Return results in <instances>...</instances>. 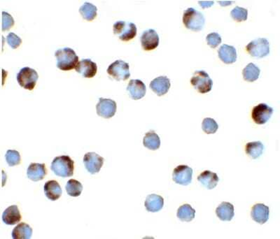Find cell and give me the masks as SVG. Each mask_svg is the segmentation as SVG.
Returning a JSON list of instances; mask_svg holds the SVG:
<instances>
[{
  "label": "cell",
  "mask_w": 280,
  "mask_h": 239,
  "mask_svg": "<svg viewBox=\"0 0 280 239\" xmlns=\"http://www.w3.org/2000/svg\"><path fill=\"white\" fill-rule=\"evenodd\" d=\"M196 211L189 204H184L178 209L177 216L181 222H191L195 218Z\"/></svg>",
  "instance_id": "f1b7e54d"
},
{
  "label": "cell",
  "mask_w": 280,
  "mask_h": 239,
  "mask_svg": "<svg viewBox=\"0 0 280 239\" xmlns=\"http://www.w3.org/2000/svg\"><path fill=\"white\" fill-rule=\"evenodd\" d=\"M246 50L253 58L261 59L269 55L271 47L268 39L258 38L250 42L247 46Z\"/></svg>",
  "instance_id": "8992f818"
},
{
  "label": "cell",
  "mask_w": 280,
  "mask_h": 239,
  "mask_svg": "<svg viewBox=\"0 0 280 239\" xmlns=\"http://www.w3.org/2000/svg\"><path fill=\"white\" fill-rule=\"evenodd\" d=\"M83 162L88 172L91 174H96L100 172L101 168L102 167L104 158L100 156L98 154L92 152V153H87L84 155Z\"/></svg>",
  "instance_id": "7c38bea8"
},
{
  "label": "cell",
  "mask_w": 280,
  "mask_h": 239,
  "mask_svg": "<svg viewBox=\"0 0 280 239\" xmlns=\"http://www.w3.org/2000/svg\"><path fill=\"white\" fill-rule=\"evenodd\" d=\"M107 73L116 81H126L130 76V66L123 60H116L108 67Z\"/></svg>",
  "instance_id": "ba28073f"
},
{
  "label": "cell",
  "mask_w": 280,
  "mask_h": 239,
  "mask_svg": "<svg viewBox=\"0 0 280 239\" xmlns=\"http://www.w3.org/2000/svg\"><path fill=\"white\" fill-rule=\"evenodd\" d=\"M44 193L45 195L51 201H56L60 199L62 195L61 187L56 181H47L44 186Z\"/></svg>",
  "instance_id": "ffe728a7"
},
{
  "label": "cell",
  "mask_w": 280,
  "mask_h": 239,
  "mask_svg": "<svg viewBox=\"0 0 280 239\" xmlns=\"http://www.w3.org/2000/svg\"><path fill=\"white\" fill-rule=\"evenodd\" d=\"M273 114V109L264 103L258 104L254 107L252 112V118L257 124H266Z\"/></svg>",
  "instance_id": "9c48e42d"
},
{
  "label": "cell",
  "mask_w": 280,
  "mask_h": 239,
  "mask_svg": "<svg viewBox=\"0 0 280 239\" xmlns=\"http://www.w3.org/2000/svg\"><path fill=\"white\" fill-rule=\"evenodd\" d=\"M140 42L142 48L146 51L154 50L159 45V36L154 29H147L141 36Z\"/></svg>",
  "instance_id": "4fadbf2b"
},
{
  "label": "cell",
  "mask_w": 280,
  "mask_h": 239,
  "mask_svg": "<svg viewBox=\"0 0 280 239\" xmlns=\"http://www.w3.org/2000/svg\"><path fill=\"white\" fill-rule=\"evenodd\" d=\"M146 209L149 212L156 213L163 209L164 199L161 196L152 194L147 196L145 202Z\"/></svg>",
  "instance_id": "603a6c76"
},
{
  "label": "cell",
  "mask_w": 280,
  "mask_h": 239,
  "mask_svg": "<svg viewBox=\"0 0 280 239\" xmlns=\"http://www.w3.org/2000/svg\"><path fill=\"white\" fill-rule=\"evenodd\" d=\"M261 70L254 63H250L244 68L242 75L245 81L255 82L259 78Z\"/></svg>",
  "instance_id": "83f0119b"
},
{
  "label": "cell",
  "mask_w": 280,
  "mask_h": 239,
  "mask_svg": "<svg viewBox=\"0 0 280 239\" xmlns=\"http://www.w3.org/2000/svg\"><path fill=\"white\" fill-rule=\"evenodd\" d=\"M32 229L27 224L20 223L13 230L12 238L14 239H29L32 236Z\"/></svg>",
  "instance_id": "d4e9b609"
},
{
  "label": "cell",
  "mask_w": 280,
  "mask_h": 239,
  "mask_svg": "<svg viewBox=\"0 0 280 239\" xmlns=\"http://www.w3.org/2000/svg\"><path fill=\"white\" fill-rule=\"evenodd\" d=\"M6 42L11 48L16 49L19 48L20 45L22 43V39L20 38L19 36L16 35V34L11 32L6 37Z\"/></svg>",
  "instance_id": "8d00e7d4"
},
{
  "label": "cell",
  "mask_w": 280,
  "mask_h": 239,
  "mask_svg": "<svg viewBox=\"0 0 280 239\" xmlns=\"http://www.w3.org/2000/svg\"><path fill=\"white\" fill-rule=\"evenodd\" d=\"M217 216L222 221H230L235 215L234 206L229 202H222L216 209Z\"/></svg>",
  "instance_id": "cb8c5ba5"
},
{
  "label": "cell",
  "mask_w": 280,
  "mask_h": 239,
  "mask_svg": "<svg viewBox=\"0 0 280 239\" xmlns=\"http://www.w3.org/2000/svg\"><path fill=\"white\" fill-rule=\"evenodd\" d=\"M219 58L224 64L230 65L237 60V50L235 47L228 44H223L218 50Z\"/></svg>",
  "instance_id": "d6986e66"
},
{
  "label": "cell",
  "mask_w": 280,
  "mask_h": 239,
  "mask_svg": "<svg viewBox=\"0 0 280 239\" xmlns=\"http://www.w3.org/2000/svg\"><path fill=\"white\" fill-rule=\"evenodd\" d=\"M202 129L204 133L207 134H215L219 129V124L216 122L215 120L211 118H206L203 120Z\"/></svg>",
  "instance_id": "1f68e13d"
},
{
  "label": "cell",
  "mask_w": 280,
  "mask_h": 239,
  "mask_svg": "<svg viewBox=\"0 0 280 239\" xmlns=\"http://www.w3.org/2000/svg\"><path fill=\"white\" fill-rule=\"evenodd\" d=\"M38 78L37 72L33 69L27 67L21 69L16 76V79L20 86L28 91H32L35 88Z\"/></svg>",
  "instance_id": "5b68a950"
},
{
  "label": "cell",
  "mask_w": 280,
  "mask_h": 239,
  "mask_svg": "<svg viewBox=\"0 0 280 239\" xmlns=\"http://www.w3.org/2000/svg\"><path fill=\"white\" fill-rule=\"evenodd\" d=\"M56 65L62 71H70L76 67L78 62V57L73 49L63 48L55 52Z\"/></svg>",
  "instance_id": "6da1fadb"
},
{
  "label": "cell",
  "mask_w": 280,
  "mask_h": 239,
  "mask_svg": "<svg viewBox=\"0 0 280 239\" xmlns=\"http://www.w3.org/2000/svg\"><path fill=\"white\" fill-rule=\"evenodd\" d=\"M47 174V167L44 164L31 163L27 169V178L32 181H42Z\"/></svg>",
  "instance_id": "ac0fdd59"
},
{
  "label": "cell",
  "mask_w": 280,
  "mask_h": 239,
  "mask_svg": "<svg viewBox=\"0 0 280 239\" xmlns=\"http://www.w3.org/2000/svg\"><path fill=\"white\" fill-rule=\"evenodd\" d=\"M265 147L261 142H250L245 146V152L250 158L256 160L263 155Z\"/></svg>",
  "instance_id": "4316f807"
},
{
  "label": "cell",
  "mask_w": 280,
  "mask_h": 239,
  "mask_svg": "<svg viewBox=\"0 0 280 239\" xmlns=\"http://www.w3.org/2000/svg\"><path fill=\"white\" fill-rule=\"evenodd\" d=\"M144 146L152 150H156L160 146V139L154 131L152 130L145 134L143 139Z\"/></svg>",
  "instance_id": "484cf974"
},
{
  "label": "cell",
  "mask_w": 280,
  "mask_h": 239,
  "mask_svg": "<svg viewBox=\"0 0 280 239\" xmlns=\"http://www.w3.org/2000/svg\"><path fill=\"white\" fill-rule=\"evenodd\" d=\"M193 88L201 94H205L212 91L213 81L209 74L204 71H196L191 79Z\"/></svg>",
  "instance_id": "52a82bcc"
},
{
  "label": "cell",
  "mask_w": 280,
  "mask_h": 239,
  "mask_svg": "<svg viewBox=\"0 0 280 239\" xmlns=\"http://www.w3.org/2000/svg\"><path fill=\"white\" fill-rule=\"evenodd\" d=\"M65 190L68 195L73 196V197H77L81 195L82 192L83 186L79 181L75 179H70L67 183Z\"/></svg>",
  "instance_id": "4dcf8cb0"
},
{
  "label": "cell",
  "mask_w": 280,
  "mask_h": 239,
  "mask_svg": "<svg viewBox=\"0 0 280 239\" xmlns=\"http://www.w3.org/2000/svg\"><path fill=\"white\" fill-rule=\"evenodd\" d=\"M113 32L123 42H128L135 38L137 29L133 23L120 21L114 24Z\"/></svg>",
  "instance_id": "277c9868"
},
{
  "label": "cell",
  "mask_w": 280,
  "mask_h": 239,
  "mask_svg": "<svg viewBox=\"0 0 280 239\" xmlns=\"http://www.w3.org/2000/svg\"><path fill=\"white\" fill-rule=\"evenodd\" d=\"M51 168L59 177H71L75 171V162L68 155L56 157L53 159Z\"/></svg>",
  "instance_id": "7a4b0ae2"
},
{
  "label": "cell",
  "mask_w": 280,
  "mask_h": 239,
  "mask_svg": "<svg viewBox=\"0 0 280 239\" xmlns=\"http://www.w3.org/2000/svg\"><path fill=\"white\" fill-rule=\"evenodd\" d=\"M183 24L185 27L193 32H200L204 28L205 19L202 13L193 8H188L184 11Z\"/></svg>",
  "instance_id": "3957f363"
},
{
  "label": "cell",
  "mask_w": 280,
  "mask_h": 239,
  "mask_svg": "<svg viewBox=\"0 0 280 239\" xmlns=\"http://www.w3.org/2000/svg\"><path fill=\"white\" fill-rule=\"evenodd\" d=\"M98 8L94 4L89 2H85L80 7L79 13L83 19L88 21H92L96 19Z\"/></svg>",
  "instance_id": "f546056e"
},
{
  "label": "cell",
  "mask_w": 280,
  "mask_h": 239,
  "mask_svg": "<svg viewBox=\"0 0 280 239\" xmlns=\"http://www.w3.org/2000/svg\"><path fill=\"white\" fill-rule=\"evenodd\" d=\"M14 19L12 16L7 12L3 11L2 12V29L3 32L4 31L9 30L11 27H14Z\"/></svg>",
  "instance_id": "d590c367"
},
{
  "label": "cell",
  "mask_w": 280,
  "mask_h": 239,
  "mask_svg": "<svg viewBox=\"0 0 280 239\" xmlns=\"http://www.w3.org/2000/svg\"><path fill=\"white\" fill-rule=\"evenodd\" d=\"M127 92L131 99L138 100L145 96L147 88L141 80L132 79L127 85Z\"/></svg>",
  "instance_id": "9a60e30c"
},
{
  "label": "cell",
  "mask_w": 280,
  "mask_h": 239,
  "mask_svg": "<svg viewBox=\"0 0 280 239\" xmlns=\"http://www.w3.org/2000/svg\"><path fill=\"white\" fill-rule=\"evenodd\" d=\"M198 181L206 189L212 190L217 187L219 178L217 173L207 170L198 176Z\"/></svg>",
  "instance_id": "7402d4cb"
},
{
  "label": "cell",
  "mask_w": 280,
  "mask_h": 239,
  "mask_svg": "<svg viewBox=\"0 0 280 239\" xmlns=\"http://www.w3.org/2000/svg\"><path fill=\"white\" fill-rule=\"evenodd\" d=\"M75 70L84 78H93L98 72V66L96 62L90 59H83L78 62Z\"/></svg>",
  "instance_id": "5bb4252c"
},
{
  "label": "cell",
  "mask_w": 280,
  "mask_h": 239,
  "mask_svg": "<svg viewBox=\"0 0 280 239\" xmlns=\"http://www.w3.org/2000/svg\"><path fill=\"white\" fill-rule=\"evenodd\" d=\"M3 222L7 225H15L21 220V213L16 205L9 206L2 214Z\"/></svg>",
  "instance_id": "44dd1931"
},
{
  "label": "cell",
  "mask_w": 280,
  "mask_h": 239,
  "mask_svg": "<svg viewBox=\"0 0 280 239\" xmlns=\"http://www.w3.org/2000/svg\"><path fill=\"white\" fill-rule=\"evenodd\" d=\"M198 3H199L200 6H201L203 9H207V8L211 7V6L214 4L213 1H199Z\"/></svg>",
  "instance_id": "74e56055"
},
{
  "label": "cell",
  "mask_w": 280,
  "mask_h": 239,
  "mask_svg": "<svg viewBox=\"0 0 280 239\" xmlns=\"http://www.w3.org/2000/svg\"><path fill=\"white\" fill-rule=\"evenodd\" d=\"M117 105L115 101L111 99L100 98L96 105L97 114L105 119H109L115 115Z\"/></svg>",
  "instance_id": "30bf717a"
},
{
  "label": "cell",
  "mask_w": 280,
  "mask_h": 239,
  "mask_svg": "<svg viewBox=\"0 0 280 239\" xmlns=\"http://www.w3.org/2000/svg\"><path fill=\"white\" fill-rule=\"evenodd\" d=\"M230 15L234 21L237 22H242V21H246L247 17H248V10L245 8L240 7V6H235L233 9L230 11Z\"/></svg>",
  "instance_id": "d6a6232c"
},
{
  "label": "cell",
  "mask_w": 280,
  "mask_h": 239,
  "mask_svg": "<svg viewBox=\"0 0 280 239\" xmlns=\"http://www.w3.org/2000/svg\"><path fill=\"white\" fill-rule=\"evenodd\" d=\"M171 83L167 76L157 77L150 83V87L152 91L158 96H163L169 91Z\"/></svg>",
  "instance_id": "2e32d148"
},
{
  "label": "cell",
  "mask_w": 280,
  "mask_h": 239,
  "mask_svg": "<svg viewBox=\"0 0 280 239\" xmlns=\"http://www.w3.org/2000/svg\"><path fill=\"white\" fill-rule=\"evenodd\" d=\"M270 216V209L268 206L263 204H257L252 209L251 217L257 223L263 224L268 222Z\"/></svg>",
  "instance_id": "e0dca14e"
},
{
  "label": "cell",
  "mask_w": 280,
  "mask_h": 239,
  "mask_svg": "<svg viewBox=\"0 0 280 239\" xmlns=\"http://www.w3.org/2000/svg\"><path fill=\"white\" fill-rule=\"evenodd\" d=\"M193 169L187 165H179L175 168L173 180L177 184L188 186L192 182Z\"/></svg>",
  "instance_id": "8fae6325"
},
{
  "label": "cell",
  "mask_w": 280,
  "mask_h": 239,
  "mask_svg": "<svg viewBox=\"0 0 280 239\" xmlns=\"http://www.w3.org/2000/svg\"><path fill=\"white\" fill-rule=\"evenodd\" d=\"M206 42H207V45H209L211 48H216L222 43V37L220 34L217 32H212V33L208 34L206 37Z\"/></svg>",
  "instance_id": "e575fe53"
},
{
  "label": "cell",
  "mask_w": 280,
  "mask_h": 239,
  "mask_svg": "<svg viewBox=\"0 0 280 239\" xmlns=\"http://www.w3.org/2000/svg\"><path fill=\"white\" fill-rule=\"evenodd\" d=\"M6 163L9 167H14L21 163V155L17 150H9L5 155Z\"/></svg>",
  "instance_id": "836d02e7"
}]
</instances>
